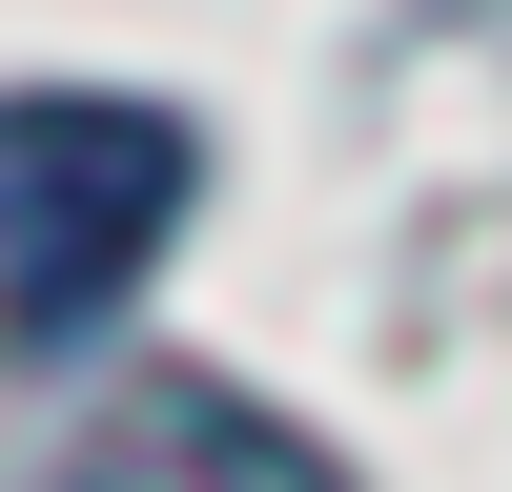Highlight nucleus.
I'll return each mask as SVG.
<instances>
[{
    "label": "nucleus",
    "instance_id": "obj_1",
    "mask_svg": "<svg viewBox=\"0 0 512 492\" xmlns=\"http://www.w3.org/2000/svg\"><path fill=\"white\" fill-rule=\"evenodd\" d=\"M164 205H185L164 103H0V328H103V287H144Z\"/></svg>",
    "mask_w": 512,
    "mask_h": 492
},
{
    "label": "nucleus",
    "instance_id": "obj_2",
    "mask_svg": "<svg viewBox=\"0 0 512 492\" xmlns=\"http://www.w3.org/2000/svg\"><path fill=\"white\" fill-rule=\"evenodd\" d=\"M41 492H349L287 410H246V390H205V369H144V390L103 410V431L62 451Z\"/></svg>",
    "mask_w": 512,
    "mask_h": 492
}]
</instances>
